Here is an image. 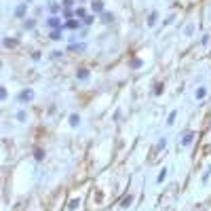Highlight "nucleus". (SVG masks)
<instances>
[{
  "label": "nucleus",
  "mask_w": 211,
  "mask_h": 211,
  "mask_svg": "<svg viewBox=\"0 0 211 211\" xmlns=\"http://www.w3.org/2000/svg\"><path fill=\"white\" fill-rule=\"evenodd\" d=\"M49 26H53V27H57V26H59V21H57V19H51V21H49Z\"/></svg>",
  "instance_id": "3"
},
{
  "label": "nucleus",
  "mask_w": 211,
  "mask_h": 211,
  "mask_svg": "<svg viewBox=\"0 0 211 211\" xmlns=\"http://www.w3.org/2000/svg\"><path fill=\"white\" fill-rule=\"evenodd\" d=\"M192 142V135H184V144H190Z\"/></svg>",
  "instance_id": "5"
},
{
  "label": "nucleus",
  "mask_w": 211,
  "mask_h": 211,
  "mask_svg": "<svg viewBox=\"0 0 211 211\" xmlns=\"http://www.w3.org/2000/svg\"><path fill=\"white\" fill-rule=\"evenodd\" d=\"M78 78H87V70H80V72H78Z\"/></svg>",
  "instance_id": "4"
},
{
  "label": "nucleus",
  "mask_w": 211,
  "mask_h": 211,
  "mask_svg": "<svg viewBox=\"0 0 211 211\" xmlns=\"http://www.w3.org/2000/svg\"><path fill=\"white\" fill-rule=\"evenodd\" d=\"M32 97V91H23V93L19 95V99H30Z\"/></svg>",
  "instance_id": "1"
},
{
  "label": "nucleus",
  "mask_w": 211,
  "mask_h": 211,
  "mask_svg": "<svg viewBox=\"0 0 211 211\" xmlns=\"http://www.w3.org/2000/svg\"><path fill=\"white\" fill-rule=\"evenodd\" d=\"M93 9L95 11H101V9H104V4H101V2H93Z\"/></svg>",
  "instance_id": "2"
}]
</instances>
